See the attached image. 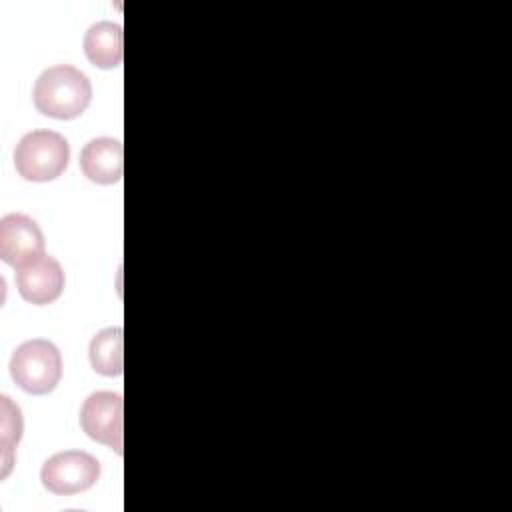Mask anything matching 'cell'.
Instances as JSON below:
<instances>
[{"label": "cell", "mask_w": 512, "mask_h": 512, "mask_svg": "<svg viewBox=\"0 0 512 512\" xmlns=\"http://www.w3.org/2000/svg\"><path fill=\"white\" fill-rule=\"evenodd\" d=\"M92 98V86L84 72L70 64L46 68L32 88V100L38 112L58 120L80 116Z\"/></svg>", "instance_id": "obj_1"}, {"label": "cell", "mask_w": 512, "mask_h": 512, "mask_svg": "<svg viewBox=\"0 0 512 512\" xmlns=\"http://www.w3.org/2000/svg\"><path fill=\"white\" fill-rule=\"evenodd\" d=\"M70 146L54 130H32L16 144V172L30 182L56 180L68 166Z\"/></svg>", "instance_id": "obj_2"}, {"label": "cell", "mask_w": 512, "mask_h": 512, "mask_svg": "<svg viewBox=\"0 0 512 512\" xmlns=\"http://www.w3.org/2000/svg\"><path fill=\"white\" fill-rule=\"evenodd\" d=\"M10 374L28 394H48L62 376L60 350L44 338L22 342L10 358Z\"/></svg>", "instance_id": "obj_3"}, {"label": "cell", "mask_w": 512, "mask_h": 512, "mask_svg": "<svg viewBox=\"0 0 512 512\" xmlns=\"http://www.w3.org/2000/svg\"><path fill=\"white\" fill-rule=\"evenodd\" d=\"M100 478V462L82 450H66L50 456L42 470L40 480L52 494H78L88 490Z\"/></svg>", "instance_id": "obj_4"}, {"label": "cell", "mask_w": 512, "mask_h": 512, "mask_svg": "<svg viewBox=\"0 0 512 512\" xmlns=\"http://www.w3.org/2000/svg\"><path fill=\"white\" fill-rule=\"evenodd\" d=\"M122 396L116 392H94L80 408V426L92 440L122 454Z\"/></svg>", "instance_id": "obj_5"}, {"label": "cell", "mask_w": 512, "mask_h": 512, "mask_svg": "<svg viewBox=\"0 0 512 512\" xmlns=\"http://www.w3.org/2000/svg\"><path fill=\"white\" fill-rule=\"evenodd\" d=\"M44 256V236L38 224L26 214H6L0 220V258L22 268Z\"/></svg>", "instance_id": "obj_6"}, {"label": "cell", "mask_w": 512, "mask_h": 512, "mask_svg": "<svg viewBox=\"0 0 512 512\" xmlns=\"http://www.w3.org/2000/svg\"><path fill=\"white\" fill-rule=\"evenodd\" d=\"M16 286L20 296L36 306L54 302L64 288V272L56 258L40 256L16 270Z\"/></svg>", "instance_id": "obj_7"}, {"label": "cell", "mask_w": 512, "mask_h": 512, "mask_svg": "<svg viewBox=\"0 0 512 512\" xmlns=\"http://www.w3.org/2000/svg\"><path fill=\"white\" fill-rule=\"evenodd\" d=\"M82 174L96 184H114L122 178V142L116 138H94L80 154Z\"/></svg>", "instance_id": "obj_8"}, {"label": "cell", "mask_w": 512, "mask_h": 512, "mask_svg": "<svg viewBox=\"0 0 512 512\" xmlns=\"http://www.w3.org/2000/svg\"><path fill=\"white\" fill-rule=\"evenodd\" d=\"M86 58L98 68H116L124 56L122 28L116 22H96L84 36Z\"/></svg>", "instance_id": "obj_9"}, {"label": "cell", "mask_w": 512, "mask_h": 512, "mask_svg": "<svg viewBox=\"0 0 512 512\" xmlns=\"http://www.w3.org/2000/svg\"><path fill=\"white\" fill-rule=\"evenodd\" d=\"M90 364L102 376H120L124 370L122 360V328H104L90 342Z\"/></svg>", "instance_id": "obj_10"}, {"label": "cell", "mask_w": 512, "mask_h": 512, "mask_svg": "<svg viewBox=\"0 0 512 512\" xmlns=\"http://www.w3.org/2000/svg\"><path fill=\"white\" fill-rule=\"evenodd\" d=\"M2 408H4L2 446H4V464H6L8 452L12 450L14 444H18V440L22 436V414H20V408L14 406L8 396H2Z\"/></svg>", "instance_id": "obj_11"}]
</instances>
